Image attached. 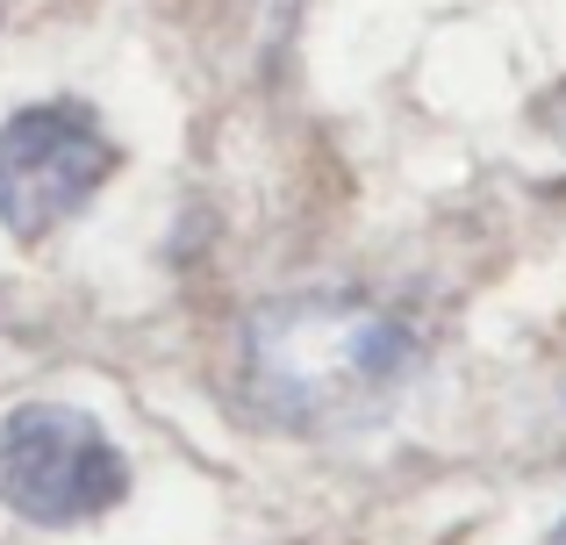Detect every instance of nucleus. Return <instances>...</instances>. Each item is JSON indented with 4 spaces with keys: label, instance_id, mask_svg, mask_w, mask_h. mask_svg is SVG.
Returning <instances> with one entry per match:
<instances>
[{
    "label": "nucleus",
    "instance_id": "obj_1",
    "mask_svg": "<svg viewBox=\"0 0 566 545\" xmlns=\"http://www.w3.org/2000/svg\"><path fill=\"white\" fill-rule=\"evenodd\" d=\"M423 374V337L401 308L352 287L273 294L237 331V395L294 438L374 431Z\"/></svg>",
    "mask_w": 566,
    "mask_h": 545
},
{
    "label": "nucleus",
    "instance_id": "obj_2",
    "mask_svg": "<svg viewBox=\"0 0 566 545\" xmlns=\"http://www.w3.org/2000/svg\"><path fill=\"white\" fill-rule=\"evenodd\" d=\"M129 495V460L94 409L80 402H22L0 423V510L36 532L108 517Z\"/></svg>",
    "mask_w": 566,
    "mask_h": 545
},
{
    "label": "nucleus",
    "instance_id": "obj_3",
    "mask_svg": "<svg viewBox=\"0 0 566 545\" xmlns=\"http://www.w3.org/2000/svg\"><path fill=\"white\" fill-rule=\"evenodd\" d=\"M115 166H123V151L86 101L14 108L0 123V230L22 244H43L108 187Z\"/></svg>",
    "mask_w": 566,
    "mask_h": 545
},
{
    "label": "nucleus",
    "instance_id": "obj_4",
    "mask_svg": "<svg viewBox=\"0 0 566 545\" xmlns=\"http://www.w3.org/2000/svg\"><path fill=\"white\" fill-rule=\"evenodd\" d=\"M553 545H566V517H559V524H553Z\"/></svg>",
    "mask_w": 566,
    "mask_h": 545
}]
</instances>
